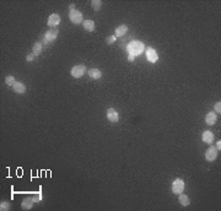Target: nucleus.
<instances>
[{"label":"nucleus","instance_id":"12","mask_svg":"<svg viewBox=\"0 0 221 211\" xmlns=\"http://www.w3.org/2000/svg\"><path fill=\"white\" fill-rule=\"evenodd\" d=\"M12 89H14V91L16 94H22L23 95L26 92V86L22 82H20V81H15L14 85H12Z\"/></svg>","mask_w":221,"mask_h":211},{"label":"nucleus","instance_id":"7","mask_svg":"<svg viewBox=\"0 0 221 211\" xmlns=\"http://www.w3.org/2000/svg\"><path fill=\"white\" fill-rule=\"evenodd\" d=\"M107 119H108L111 123H117V122L119 120V114L117 113L116 109L109 108V109L107 111Z\"/></svg>","mask_w":221,"mask_h":211},{"label":"nucleus","instance_id":"23","mask_svg":"<svg viewBox=\"0 0 221 211\" xmlns=\"http://www.w3.org/2000/svg\"><path fill=\"white\" fill-rule=\"evenodd\" d=\"M214 108H215V112L216 113H221V103L220 102H218V103H215V106H214Z\"/></svg>","mask_w":221,"mask_h":211},{"label":"nucleus","instance_id":"20","mask_svg":"<svg viewBox=\"0 0 221 211\" xmlns=\"http://www.w3.org/2000/svg\"><path fill=\"white\" fill-rule=\"evenodd\" d=\"M0 210L1 211H9L10 210V204H9V203H6V201L1 203V204H0Z\"/></svg>","mask_w":221,"mask_h":211},{"label":"nucleus","instance_id":"1","mask_svg":"<svg viewBox=\"0 0 221 211\" xmlns=\"http://www.w3.org/2000/svg\"><path fill=\"white\" fill-rule=\"evenodd\" d=\"M127 49H128V52H129V55L135 57V55H139L141 52L144 50V44H142L141 42L134 41V42H132V43L128 44Z\"/></svg>","mask_w":221,"mask_h":211},{"label":"nucleus","instance_id":"2","mask_svg":"<svg viewBox=\"0 0 221 211\" xmlns=\"http://www.w3.org/2000/svg\"><path fill=\"white\" fill-rule=\"evenodd\" d=\"M57 37H58V28H57V27H53V28H50V30H48V31L46 32V35H44V37H43V41H42V44H43V46H47V44L52 43L53 41H55Z\"/></svg>","mask_w":221,"mask_h":211},{"label":"nucleus","instance_id":"22","mask_svg":"<svg viewBox=\"0 0 221 211\" xmlns=\"http://www.w3.org/2000/svg\"><path fill=\"white\" fill-rule=\"evenodd\" d=\"M114 41H116V37H114V36H109V37H107V39H106L107 44H113Z\"/></svg>","mask_w":221,"mask_h":211},{"label":"nucleus","instance_id":"21","mask_svg":"<svg viewBox=\"0 0 221 211\" xmlns=\"http://www.w3.org/2000/svg\"><path fill=\"white\" fill-rule=\"evenodd\" d=\"M5 82L9 85V86H12L14 85V82H15V80H14V76L12 75H7L6 79H5Z\"/></svg>","mask_w":221,"mask_h":211},{"label":"nucleus","instance_id":"18","mask_svg":"<svg viewBox=\"0 0 221 211\" xmlns=\"http://www.w3.org/2000/svg\"><path fill=\"white\" fill-rule=\"evenodd\" d=\"M180 195V198H178V200H180V204L183 205V206H188L189 204H190V200H189V198L187 196V195H184V194H178Z\"/></svg>","mask_w":221,"mask_h":211},{"label":"nucleus","instance_id":"16","mask_svg":"<svg viewBox=\"0 0 221 211\" xmlns=\"http://www.w3.org/2000/svg\"><path fill=\"white\" fill-rule=\"evenodd\" d=\"M89 75L94 80H98V79L102 77V73H101V70H98V69H91L89 71Z\"/></svg>","mask_w":221,"mask_h":211},{"label":"nucleus","instance_id":"26","mask_svg":"<svg viewBox=\"0 0 221 211\" xmlns=\"http://www.w3.org/2000/svg\"><path fill=\"white\" fill-rule=\"evenodd\" d=\"M216 149L220 151V149H221V141L220 140H219V141H218V144H216Z\"/></svg>","mask_w":221,"mask_h":211},{"label":"nucleus","instance_id":"27","mask_svg":"<svg viewBox=\"0 0 221 211\" xmlns=\"http://www.w3.org/2000/svg\"><path fill=\"white\" fill-rule=\"evenodd\" d=\"M128 60H129V61H133V60H134V57H133V55H129V57H128Z\"/></svg>","mask_w":221,"mask_h":211},{"label":"nucleus","instance_id":"15","mask_svg":"<svg viewBox=\"0 0 221 211\" xmlns=\"http://www.w3.org/2000/svg\"><path fill=\"white\" fill-rule=\"evenodd\" d=\"M128 32V26L127 25H121L116 28V37H122Z\"/></svg>","mask_w":221,"mask_h":211},{"label":"nucleus","instance_id":"17","mask_svg":"<svg viewBox=\"0 0 221 211\" xmlns=\"http://www.w3.org/2000/svg\"><path fill=\"white\" fill-rule=\"evenodd\" d=\"M43 47H44V46L42 44V42H36V43L33 44L32 49H33V54H35V57L40 55L41 52H42V48H43Z\"/></svg>","mask_w":221,"mask_h":211},{"label":"nucleus","instance_id":"10","mask_svg":"<svg viewBox=\"0 0 221 211\" xmlns=\"http://www.w3.org/2000/svg\"><path fill=\"white\" fill-rule=\"evenodd\" d=\"M33 203H35L33 198H25V199L22 200V203H21V208H22L23 210H30V209H32Z\"/></svg>","mask_w":221,"mask_h":211},{"label":"nucleus","instance_id":"14","mask_svg":"<svg viewBox=\"0 0 221 211\" xmlns=\"http://www.w3.org/2000/svg\"><path fill=\"white\" fill-rule=\"evenodd\" d=\"M82 27H84L86 31L92 32V31H95V22H94L92 20H85V21L82 22Z\"/></svg>","mask_w":221,"mask_h":211},{"label":"nucleus","instance_id":"11","mask_svg":"<svg viewBox=\"0 0 221 211\" xmlns=\"http://www.w3.org/2000/svg\"><path fill=\"white\" fill-rule=\"evenodd\" d=\"M146 57H147V60L151 61V63H155V61H157V59H159V55H157L156 50L152 49V48H150V49L146 50Z\"/></svg>","mask_w":221,"mask_h":211},{"label":"nucleus","instance_id":"6","mask_svg":"<svg viewBox=\"0 0 221 211\" xmlns=\"http://www.w3.org/2000/svg\"><path fill=\"white\" fill-rule=\"evenodd\" d=\"M216 157H218V149L214 147V146H210V147L206 150V152H205V160L209 161V162H211V161H214Z\"/></svg>","mask_w":221,"mask_h":211},{"label":"nucleus","instance_id":"8","mask_svg":"<svg viewBox=\"0 0 221 211\" xmlns=\"http://www.w3.org/2000/svg\"><path fill=\"white\" fill-rule=\"evenodd\" d=\"M48 26L49 27H55V26H58L59 23H60V17H59V15L58 14H52L50 16H49V19H48Z\"/></svg>","mask_w":221,"mask_h":211},{"label":"nucleus","instance_id":"3","mask_svg":"<svg viewBox=\"0 0 221 211\" xmlns=\"http://www.w3.org/2000/svg\"><path fill=\"white\" fill-rule=\"evenodd\" d=\"M69 19H70V21H71L73 23L80 25L81 21H82V14H81L79 10H76V9H70Z\"/></svg>","mask_w":221,"mask_h":211},{"label":"nucleus","instance_id":"4","mask_svg":"<svg viewBox=\"0 0 221 211\" xmlns=\"http://www.w3.org/2000/svg\"><path fill=\"white\" fill-rule=\"evenodd\" d=\"M86 73V66L85 65H75L73 69H71V76L75 77V79H79L84 74Z\"/></svg>","mask_w":221,"mask_h":211},{"label":"nucleus","instance_id":"19","mask_svg":"<svg viewBox=\"0 0 221 211\" xmlns=\"http://www.w3.org/2000/svg\"><path fill=\"white\" fill-rule=\"evenodd\" d=\"M91 5H92V7H94L95 11H98L101 9V6H102V1L101 0H92Z\"/></svg>","mask_w":221,"mask_h":211},{"label":"nucleus","instance_id":"24","mask_svg":"<svg viewBox=\"0 0 221 211\" xmlns=\"http://www.w3.org/2000/svg\"><path fill=\"white\" fill-rule=\"evenodd\" d=\"M33 59H35V54H33V53H30V54L26 57V60H27V61H32Z\"/></svg>","mask_w":221,"mask_h":211},{"label":"nucleus","instance_id":"25","mask_svg":"<svg viewBox=\"0 0 221 211\" xmlns=\"http://www.w3.org/2000/svg\"><path fill=\"white\" fill-rule=\"evenodd\" d=\"M33 200H35V203H38V201H41V200H42V194H38L37 196H35V198H33Z\"/></svg>","mask_w":221,"mask_h":211},{"label":"nucleus","instance_id":"13","mask_svg":"<svg viewBox=\"0 0 221 211\" xmlns=\"http://www.w3.org/2000/svg\"><path fill=\"white\" fill-rule=\"evenodd\" d=\"M201 139H203V141L205 142V144H211L213 141H214V134L211 133V132H209V130H205L203 135H201Z\"/></svg>","mask_w":221,"mask_h":211},{"label":"nucleus","instance_id":"9","mask_svg":"<svg viewBox=\"0 0 221 211\" xmlns=\"http://www.w3.org/2000/svg\"><path fill=\"white\" fill-rule=\"evenodd\" d=\"M216 120H218V115H216L215 112H209L208 114L205 115V123L208 125H214L216 123Z\"/></svg>","mask_w":221,"mask_h":211},{"label":"nucleus","instance_id":"5","mask_svg":"<svg viewBox=\"0 0 221 211\" xmlns=\"http://www.w3.org/2000/svg\"><path fill=\"white\" fill-rule=\"evenodd\" d=\"M183 190H184V182L180 178L175 179V182L172 183V192L175 194H181Z\"/></svg>","mask_w":221,"mask_h":211}]
</instances>
